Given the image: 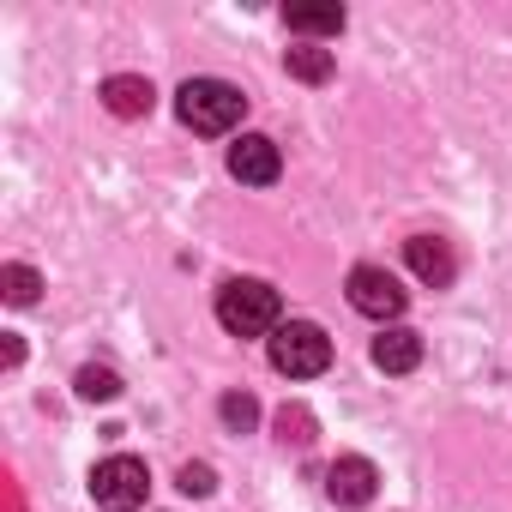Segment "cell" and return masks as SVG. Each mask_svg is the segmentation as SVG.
<instances>
[{"label":"cell","instance_id":"12","mask_svg":"<svg viewBox=\"0 0 512 512\" xmlns=\"http://www.w3.org/2000/svg\"><path fill=\"white\" fill-rule=\"evenodd\" d=\"M284 67H290V79H302V85H326V79H332V49H320V43L284 49Z\"/></svg>","mask_w":512,"mask_h":512},{"label":"cell","instance_id":"2","mask_svg":"<svg viewBox=\"0 0 512 512\" xmlns=\"http://www.w3.org/2000/svg\"><path fill=\"white\" fill-rule=\"evenodd\" d=\"M175 115H181V127H193V133H229V127L247 115V97H241L229 79H187V85L175 91Z\"/></svg>","mask_w":512,"mask_h":512},{"label":"cell","instance_id":"6","mask_svg":"<svg viewBox=\"0 0 512 512\" xmlns=\"http://www.w3.org/2000/svg\"><path fill=\"white\" fill-rule=\"evenodd\" d=\"M229 175H235L241 187H272V181L284 175V151H278L266 133H241V139L229 145Z\"/></svg>","mask_w":512,"mask_h":512},{"label":"cell","instance_id":"10","mask_svg":"<svg viewBox=\"0 0 512 512\" xmlns=\"http://www.w3.org/2000/svg\"><path fill=\"white\" fill-rule=\"evenodd\" d=\"M422 362V338L410 332V326H386L380 338H374V368L380 374H410Z\"/></svg>","mask_w":512,"mask_h":512},{"label":"cell","instance_id":"14","mask_svg":"<svg viewBox=\"0 0 512 512\" xmlns=\"http://www.w3.org/2000/svg\"><path fill=\"white\" fill-rule=\"evenodd\" d=\"M0 290H7V302H13V308H31V302H37V290H43V278H37L31 266H7V272H0Z\"/></svg>","mask_w":512,"mask_h":512},{"label":"cell","instance_id":"4","mask_svg":"<svg viewBox=\"0 0 512 512\" xmlns=\"http://www.w3.org/2000/svg\"><path fill=\"white\" fill-rule=\"evenodd\" d=\"M145 494H151V470L127 452H115L91 470V500L103 512H133V506H145Z\"/></svg>","mask_w":512,"mask_h":512},{"label":"cell","instance_id":"5","mask_svg":"<svg viewBox=\"0 0 512 512\" xmlns=\"http://www.w3.org/2000/svg\"><path fill=\"white\" fill-rule=\"evenodd\" d=\"M350 308L368 314V320H398L410 308V296H404V284L386 266H356L350 272Z\"/></svg>","mask_w":512,"mask_h":512},{"label":"cell","instance_id":"8","mask_svg":"<svg viewBox=\"0 0 512 512\" xmlns=\"http://www.w3.org/2000/svg\"><path fill=\"white\" fill-rule=\"evenodd\" d=\"M404 260H410V272H416L422 284H434V290H446V284L458 278V260H452V247H446L440 235H410V241H404Z\"/></svg>","mask_w":512,"mask_h":512},{"label":"cell","instance_id":"9","mask_svg":"<svg viewBox=\"0 0 512 512\" xmlns=\"http://www.w3.org/2000/svg\"><path fill=\"white\" fill-rule=\"evenodd\" d=\"M151 103H157V91H151V79H139V73H115V79L103 85V109L121 115V121L151 115Z\"/></svg>","mask_w":512,"mask_h":512},{"label":"cell","instance_id":"13","mask_svg":"<svg viewBox=\"0 0 512 512\" xmlns=\"http://www.w3.org/2000/svg\"><path fill=\"white\" fill-rule=\"evenodd\" d=\"M79 398H91V404H109V398H121V374L115 368H79Z\"/></svg>","mask_w":512,"mask_h":512},{"label":"cell","instance_id":"18","mask_svg":"<svg viewBox=\"0 0 512 512\" xmlns=\"http://www.w3.org/2000/svg\"><path fill=\"white\" fill-rule=\"evenodd\" d=\"M19 356H25V344L7 332V344H0V362H7V368H19Z\"/></svg>","mask_w":512,"mask_h":512},{"label":"cell","instance_id":"7","mask_svg":"<svg viewBox=\"0 0 512 512\" xmlns=\"http://www.w3.org/2000/svg\"><path fill=\"white\" fill-rule=\"evenodd\" d=\"M326 494H332V506H368L374 494H380V470H374V458H338L332 470H326Z\"/></svg>","mask_w":512,"mask_h":512},{"label":"cell","instance_id":"11","mask_svg":"<svg viewBox=\"0 0 512 512\" xmlns=\"http://www.w3.org/2000/svg\"><path fill=\"white\" fill-rule=\"evenodd\" d=\"M284 25L302 37H338L344 31V7H284Z\"/></svg>","mask_w":512,"mask_h":512},{"label":"cell","instance_id":"16","mask_svg":"<svg viewBox=\"0 0 512 512\" xmlns=\"http://www.w3.org/2000/svg\"><path fill=\"white\" fill-rule=\"evenodd\" d=\"M278 434H284V440H296V446H308V440H314V416H308L302 404H296V410L284 404V410H278Z\"/></svg>","mask_w":512,"mask_h":512},{"label":"cell","instance_id":"15","mask_svg":"<svg viewBox=\"0 0 512 512\" xmlns=\"http://www.w3.org/2000/svg\"><path fill=\"white\" fill-rule=\"evenodd\" d=\"M217 410H223V422H229V428H235V434H247V428H253V422H260V404H253V398H247V392H229V398H223V404H217Z\"/></svg>","mask_w":512,"mask_h":512},{"label":"cell","instance_id":"3","mask_svg":"<svg viewBox=\"0 0 512 512\" xmlns=\"http://www.w3.org/2000/svg\"><path fill=\"white\" fill-rule=\"evenodd\" d=\"M266 350H272V368L290 374V380H314V374L332 368V338H326L314 320H284V326L266 338Z\"/></svg>","mask_w":512,"mask_h":512},{"label":"cell","instance_id":"1","mask_svg":"<svg viewBox=\"0 0 512 512\" xmlns=\"http://www.w3.org/2000/svg\"><path fill=\"white\" fill-rule=\"evenodd\" d=\"M217 326L235 332V338H272L284 326V302L260 278H229L217 290Z\"/></svg>","mask_w":512,"mask_h":512},{"label":"cell","instance_id":"17","mask_svg":"<svg viewBox=\"0 0 512 512\" xmlns=\"http://www.w3.org/2000/svg\"><path fill=\"white\" fill-rule=\"evenodd\" d=\"M217 488V476H211V464H181V494H193V500H205Z\"/></svg>","mask_w":512,"mask_h":512}]
</instances>
